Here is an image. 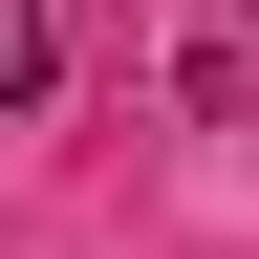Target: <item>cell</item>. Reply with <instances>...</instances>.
I'll return each instance as SVG.
<instances>
[{
    "instance_id": "cell-1",
    "label": "cell",
    "mask_w": 259,
    "mask_h": 259,
    "mask_svg": "<svg viewBox=\"0 0 259 259\" xmlns=\"http://www.w3.org/2000/svg\"><path fill=\"white\" fill-rule=\"evenodd\" d=\"M44 87H65V22H44V0H0V108H44Z\"/></svg>"
}]
</instances>
